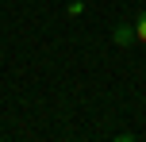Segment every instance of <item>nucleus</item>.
<instances>
[{
    "mask_svg": "<svg viewBox=\"0 0 146 142\" xmlns=\"http://www.w3.org/2000/svg\"><path fill=\"white\" fill-rule=\"evenodd\" d=\"M111 38H115L119 46H131L135 42V23H119V27L111 31Z\"/></svg>",
    "mask_w": 146,
    "mask_h": 142,
    "instance_id": "f257e3e1",
    "label": "nucleus"
},
{
    "mask_svg": "<svg viewBox=\"0 0 146 142\" xmlns=\"http://www.w3.org/2000/svg\"><path fill=\"white\" fill-rule=\"evenodd\" d=\"M135 38H139V42H146V12L135 15Z\"/></svg>",
    "mask_w": 146,
    "mask_h": 142,
    "instance_id": "f03ea898",
    "label": "nucleus"
}]
</instances>
